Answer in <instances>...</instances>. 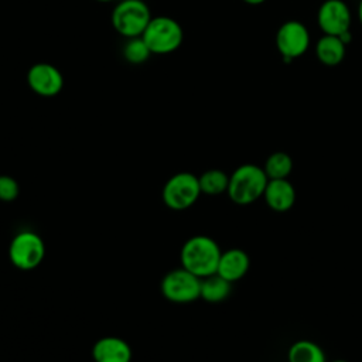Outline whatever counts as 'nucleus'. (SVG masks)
Wrapping results in <instances>:
<instances>
[{
	"label": "nucleus",
	"mask_w": 362,
	"mask_h": 362,
	"mask_svg": "<svg viewBox=\"0 0 362 362\" xmlns=\"http://www.w3.org/2000/svg\"><path fill=\"white\" fill-rule=\"evenodd\" d=\"M219 245L206 235H195L187 239L180 252L181 267L204 279L216 273L219 257Z\"/></svg>",
	"instance_id": "nucleus-1"
},
{
	"label": "nucleus",
	"mask_w": 362,
	"mask_h": 362,
	"mask_svg": "<svg viewBox=\"0 0 362 362\" xmlns=\"http://www.w3.org/2000/svg\"><path fill=\"white\" fill-rule=\"evenodd\" d=\"M267 181L269 178L263 167L246 163L235 168L229 175L226 194L236 205H250L263 198Z\"/></svg>",
	"instance_id": "nucleus-2"
},
{
	"label": "nucleus",
	"mask_w": 362,
	"mask_h": 362,
	"mask_svg": "<svg viewBox=\"0 0 362 362\" xmlns=\"http://www.w3.org/2000/svg\"><path fill=\"white\" fill-rule=\"evenodd\" d=\"M151 54H171L180 48L184 40V31L180 23L167 16L151 17L141 34Z\"/></svg>",
	"instance_id": "nucleus-3"
},
{
	"label": "nucleus",
	"mask_w": 362,
	"mask_h": 362,
	"mask_svg": "<svg viewBox=\"0 0 362 362\" xmlns=\"http://www.w3.org/2000/svg\"><path fill=\"white\" fill-rule=\"evenodd\" d=\"M151 20L143 0H120L112 11V25L124 38L140 37Z\"/></svg>",
	"instance_id": "nucleus-4"
},
{
	"label": "nucleus",
	"mask_w": 362,
	"mask_h": 362,
	"mask_svg": "<svg viewBox=\"0 0 362 362\" xmlns=\"http://www.w3.org/2000/svg\"><path fill=\"white\" fill-rule=\"evenodd\" d=\"M45 256V243L34 230H20L10 242L8 257L14 267L20 270L37 269Z\"/></svg>",
	"instance_id": "nucleus-5"
},
{
	"label": "nucleus",
	"mask_w": 362,
	"mask_h": 362,
	"mask_svg": "<svg viewBox=\"0 0 362 362\" xmlns=\"http://www.w3.org/2000/svg\"><path fill=\"white\" fill-rule=\"evenodd\" d=\"M198 177L192 173L182 171L171 175L163 187V202L174 211L191 208L201 195Z\"/></svg>",
	"instance_id": "nucleus-6"
},
{
	"label": "nucleus",
	"mask_w": 362,
	"mask_h": 362,
	"mask_svg": "<svg viewBox=\"0 0 362 362\" xmlns=\"http://www.w3.org/2000/svg\"><path fill=\"white\" fill-rule=\"evenodd\" d=\"M163 296L177 304H187L201 297V277L184 267L168 272L160 284Z\"/></svg>",
	"instance_id": "nucleus-7"
},
{
	"label": "nucleus",
	"mask_w": 362,
	"mask_h": 362,
	"mask_svg": "<svg viewBox=\"0 0 362 362\" xmlns=\"http://www.w3.org/2000/svg\"><path fill=\"white\" fill-rule=\"evenodd\" d=\"M311 44L310 31L298 20L284 21L276 33V48L283 58V62H291L300 58Z\"/></svg>",
	"instance_id": "nucleus-8"
},
{
	"label": "nucleus",
	"mask_w": 362,
	"mask_h": 362,
	"mask_svg": "<svg viewBox=\"0 0 362 362\" xmlns=\"http://www.w3.org/2000/svg\"><path fill=\"white\" fill-rule=\"evenodd\" d=\"M317 23L324 34L339 37L351 30L352 14L344 0H324L317 11Z\"/></svg>",
	"instance_id": "nucleus-9"
},
{
	"label": "nucleus",
	"mask_w": 362,
	"mask_h": 362,
	"mask_svg": "<svg viewBox=\"0 0 362 362\" xmlns=\"http://www.w3.org/2000/svg\"><path fill=\"white\" fill-rule=\"evenodd\" d=\"M27 83L34 93L42 98H52L62 90L64 75L55 65L38 62L30 66L27 72Z\"/></svg>",
	"instance_id": "nucleus-10"
},
{
	"label": "nucleus",
	"mask_w": 362,
	"mask_h": 362,
	"mask_svg": "<svg viewBox=\"0 0 362 362\" xmlns=\"http://www.w3.org/2000/svg\"><path fill=\"white\" fill-rule=\"evenodd\" d=\"M296 188L288 178L269 180L263 192L266 205L274 212H287L296 204Z\"/></svg>",
	"instance_id": "nucleus-11"
},
{
	"label": "nucleus",
	"mask_w": 362,
	"mask_h": 362,
	"mask_svg": "<svg viewBox=\"0 0 362 362\" xmlns=\"http://www.w3.org/2000/svg\"><path fill=\"white\" fill-rule=\"evenodd\" d=\"M132 346L119 337H103L92 346V358L95 362H132Z\"/></svg>",
	"instance_id": "nucleus-12"
},
{
	"label": "nucleus",
	"mask_w": 362,
	"mask_h": 362,
	"mask_svg": "<svg viewBox=\"0 0 362 362\" xmlns=\"http://www.w3.org/2000/svg\"><path fill=\"white\" fill-rule=\"evenodd\" d=\"M250 259L249 255L238 247L228 249L221 253L216 273L230 283H235L245 277L249 272Z\"/></svg>",
	"instance_id": "nucleus-13"
},
{
	"label": "nucleus",
	"mask_w": 362,
	"mask_h": 362,
	"mask_svg": "<svg viewBox=\"0 0 362 362\" xmlns=\"http://www.w3.org/2000/svg\"><path fill=\"white\" fill-rule=\"evenodd\" d=\"M346 54V45L338 35L324 34L315 44L317 59L325 66H335L341 64Z\"/></svg>",
	"instance_id": "nucleus-14"
},
{
	"label": "nucleus",
	"mask_w": 362,
	"mask_h": 362,
	"mask_svg": "<svg viewBox=\"0 0 362 362\" xmlns=\"http://www.w3.org/2000/svg\"><path fill=\"white\" fill-rule=\"evenodd\" d=\"M232 291V283L221 277L218 273H214L208 277L201 279V297L206 303H222L225 301Z\"/></svg>",
	"instance_id": "nucleus-15"
},
{
	"label": "nucleus",
	"mask_w": 362,
	"mask_h": 362,
	"mask_svg": "<svg viewBox=\"0 0 362 362\" xmlns=\"http://www.w3.org/2000/svg\"><path fill=\"white\" fill-rule=\"evenodd\" d=\"M288 362H327L322 348L310 339H300L290 345L287 351Z\"/></svg>",
	"instance_id": "nucleus-16"
},
{
	"label": "nucleus",
	"mask_w": 362,
	"mask_h": 362,
	"mask_svg": "<svg viewBox=\"0 0 362 362\" xmlns=\"http://www.w3.org/2000/svg\"><path fill=\"white\" fill-rule=\"evenodd\" d=\"M294 167L293 158L286 151H274L272 153L263 165V170L269 180H280V178H288Z\"/></svg>",
	"instance_id": "nucleus-17"
},
{
	"label": "nucleus",
	"mask_w": 362,
	"mask_h": 362,
	"mask_svg": "<svg viewBox=\"0 0 362 362\" xmlns=\"http://www.w3.org/2000/svg\"><path fill=\"white\" fill-rule=\"evenodd\" d=\"M201 192L206 195H219L228 191L229 175L218 168L206 170L198 177Z\"/></svg>",
	"instance_id": "nucleus-18"
},
{
	"label": "nucleus",
	"mask_w": 362,
	"mask_h": 362,
	"mask_svg": "<svg viewBox=\"0 0 362 362\" xmlns=\"http://www.w3.org/2000/svg\"><path fill=\"white\" fill-rule=\"evenodd\" d=\"M151 55L150 48L147 47L146 41L143 40V37H133V38H127L124 47H123V57L127 62L130 64H143L148 59V57Z\"/></svg>",
	"instance_id": "nucleus-19"
},
{
	"label": "nucleus",
	"mask_w": 362,
	"mask_h": 362,
	"mask_svg": "<svg viewBox=\"0 0 362 362\" xmlns=\"http://www.w3.org/2000/svg\"><path fill=\"white\" fill-rule=\"evenodd\" d=\"M20 194V185L11 175L0 174V201L11 202L16 201Z\"/></svg>",
	"instance_id": "nucleus-20"
},
{
	"label": "nucleus",
	"mask_w": 362,
	"mask_h": 362,
	"mask_svg": "<svg viewBox=\"0 0 362 362\" xmlns=\"http://www.w3.org/2000/svg\"><path fill=\"white\" fill-rule=\"evenodd\" d=\"M242 1L249 6H259V4H263L266 0H242Z\"/></svg>",
	"instance_id": "nucleus-21"
},
{
	"label": "nucleus",
	"mask_w": 362,
	"mask_h": 362,
	"mask_svg": "<svg viewBox=\"0 0 362 362\" xmlns=\"http://www.w3.org/2000/svg\"><path fill=\"white\" fill-rule=\"evenodd\" d=\"M356 14H358V20H359V23H361V25H362V0H361V1H359V4H358Z\"/></svg>",
	"instance_id": "nucleus-22"
},
{
	"label": "nucleus",
	"mask_w": 362,
	"mask_h": 362,
	"mask_svg": "<svg viewBox=\"0 0 362 362\" xmlns=\"http://www.w3.org/2000/svg\"><path fill=\"white\" fill-rule=\"evenodd\" d=\"M331 362H348V361H345V359H334Z\"/></svg>",
	"instance_id": "nucleus-23"
},
{
	"label": "nucleus",
	"mask_w": 362,
	"mask_h": 362,
	"mask_svg": "<svg viewBox=\"0 0 362 362\" xmlns=\"http://www.w3.org/2000/svg\"><path fill=\"white\" fill-rule=\"evenodd\" d=\"M96 1H100V3H109V1H115V0H96Z\"/></svg>",
	"instance_id": "nucleus-24"
}]
</instances>
